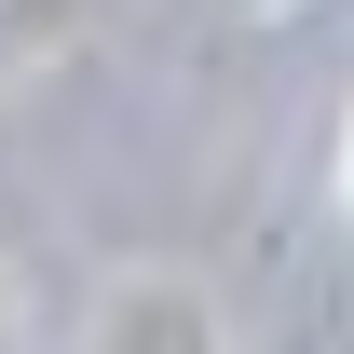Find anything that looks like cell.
Segmentation results:
<instances>
[{
	"mask_svg": "<svg viewBox=\"0 0 354 354\" xmlns=\"http://www.w3.org/2000/svg\"><path fill=\"white\" fill-rule=\"evenodd\" d=\"M95 354H218V313L177 300V286H150V300L109 313V341H95Z\"/></svg>",
	"mask_w": 354,
	"mask_h": 354,
	"instance_id": "cell-1",
	"label": "cell"
},
{
	"mask_svg": "<svg viewBox=\"0 0 354 354\" xmlns=\"http://www.w3.org/2000/svg\"><path fill=\"white\" fill-rule=\"evenodd\" d=\"M341 205H354V109H341Z\"/></svg>",
	"mask_w": 354,
	"mask_h": 354,
	"instance_id": "cell-3",
	"label": "cell"
},
{
	"mask_svg": "<svg viewBox=\"0 0 354 354\" xmlns=\"http://www.w3.org/2000/svg\"><path fill=\"white\" fill-rule=\"evenodd\" d=\"M232 14H286V0H232Z\"/></svg>",
	"mask_w": 354,
	"mask_h": 354,
	"instance_id": "cell-5",
	"label": "cell"
},
{
	"mask_svg": "<svg viewBox=\"0 0 354 354\" xmlns=\"http://www.w3.org/2000/svg\"><path fill=\"white\" fill-rule=\"evenodd\" d=\"M82 28H95V0H0V82L41 68V55H68Z\"/></svg>",
	"mask_w": 354,
	"mask_h": 354,
	"instance_id": "cell-2",
	"label": "cell"
},
{
	"mask_svg": "<svg viewBox=\"0 0 354 354\" xmlns=\"http://www.w3.org/2000/svg\"><path fill=\"white\" fill-rule=\"evenodd\" d=\"M0 354H14V272H0Z\"/></svg>",
	"mask_w": 354,
	"mask_h": 354,
	"instance_id": "cell-4",
	"label": "cell"
}]
</instances>
